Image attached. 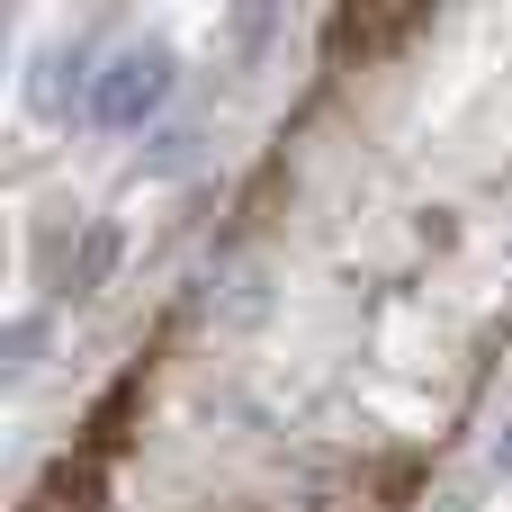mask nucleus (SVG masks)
<instances>
[{
	"mask_svg": "<svg viewBox=\"0 0 512 512\" xmlns=\"http://www.w3.org/2000/svg\"><path fill=\"white\" fill-rule=\"evenodd\" d=\"M171 90H180V54H171V45H117V54L90 72V117H99L108 135H135L144 117L171 108Z\"/></svg>",
	"mask_w": 512,
	"mask_h": 512,
	"instance_id": "nucleus-1",
	"label": "nucleus"
},
{
	"mask_svg": "<svg viewBox=\"0 0 512 512\" xmlns=\"http://www.w3.org/2000/svg\"><path fill=\"white\" fill-rule=\"evenodd\" d=\"M108 270H117V225H81L72 261H63V297H99Z\"/></svg>",
	"mask_w": 512,
	"mask_h": 512,
	"instance_id": "nucleus-2",
	"label": "nucleus"
},
{
	"mask_svg": "<svg viewBox=\"0 0 512 512\" xmlns=\"http://www.w3.org/2000/svg\"><path fill=\"white\" fill-rule=\"evenodd\" d=\"M54 504H63V512H99V504H108V459H99V450L63 459V468H54Z\"/></svg>",
	"mask_w": 512,
	"mask_h": 512,
	"instance_id": "nucleus-3",
	"label": "nucleus"
},
{
	"mask_svg": "<svg viewBox=\"0 0 512 512\" xmlns=\"http://www.w3.org/2000/svg\"><path fill=\"white\" fill-rule=\"evenodd\" d=\"M36 342H45V324H36V315H18V324H9V378H27V369H36Z\"/></svg>",
	"mask_w": 512,
	"mask_h": 512,
	"instance_id": "nucleus-4",
	"label": "nucleus"
},
{
	"mask_svg": "<svg viewBox=\"0 0 512 512\" xmlns=\"http://www.w3.org/2000/svg\"><path fill=\"white\" fill-rule=\"evenodd\" d=\"M495 468H504V477H512V423H504V441H495Z\"/></svg>",
	"mask_w": 512,
	"mask_h": 512,
	"instance_id": "nucleus-5",
	"label": "nucleus"
}]
</instances>
